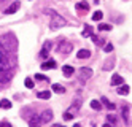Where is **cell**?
I'll return each mask as SVG.
<instances>
[{
	"label": "cell",
	"instance_id": "obj_1",
	"mask_svg": "<svg viewBox=\"0 0 132 127\" xmlns=\"http://www.w3.org/2000/svg\"><path fill=\"white\" fill-rule=\"evenodd\" d=\"M0 48L10 56V53H14L16 48H18V41L13 33H6V35H2L0 37Z\"/></svg>",
	"mask_w": 132,
	"mask_h": 127
},
{
	"label": "cell",
	"instance_id": "obj_2",
	"mask_svg": "<svg viewBox=\"0 0 132 127\" xmlns=\"http://www.w3.org/2000/svg\"><path fill=\"white\" fill-rule=\"evenodd\" d=\"M46 14H50L51 16V21H50V29L51 30H57V29H61V27H64L65 24H67V21L61 16V14H57L54 11V10H46Z\"/></svg>",
	"mask_w": 132,
	"mask_h": 127
},
{
	"label": "cell",
	"instance_id": "obj_3",
	"mask_svg": "<svg viewBox=\"0 0 132 127\" xmlns=\"http://www.w3.org/2000/svg\"><path fill=\"white\" fill-rule=\"evenodd\" d=\"M14 65L13 61H10V56H8L2 48H0V70H8Z\"/></svg>",
	"mask_w": 132,
	"mask_h": 127
},
{
	"label": "cell",
	"instance_id": "obj_4",
	"mask_svg": "<svg viewBox=\"0 0 132 127\" xmlns=\"http://www.w3.org/2000/svg\"><path fill=\"white\" fill-rule=\"evenodd\" d=\"M91 76H92V70H91L89 67H81L80 70H78V80H80L81 83L88 81Z\"/></svg>",
	"mask_w": 132,
	"mask_h": 127
},
{
	"label": "cell",
	"instance_id": "obj_5",
	"mask_svg": "<svg viewBox=\"0 0 132 127\" xmlns=\"http://www.w3.org/2000/svg\"><path fill=\"white\" fill-rule=\"evenodd\" d=\"M72 49H73V45L70 41H65V40H62L57 46V53H61V54H70Z\"/></svg>",
	"mask_w": 132,
	"mask_h": 127
},
{
	"label": "cell",
	"instance_id": "obj_6",
	"mask_svg": "<svg viewBox=\"0 0 132 127\" xmlns=\"http://www.w3.org/2000/svg\"><path fill=\"white\" fill-rule=\"evenodd\" d=\"M38 118H40L42 124H45V122H50V121L53 119V111H51V110H43V113L38 116Z\"/></svg>",
	"mask_w": 132,
	"mask_h": 127
},
{
	"label": "cell",
	"instance_id": "obj_7",
	"mask_svg": "<svg viewBox=\"0 0 132 127\" xmlns=\"http://www.w3.org/2000/svg\"><path fill=\"white\" fill-rule=\"evenodd\" d=\"M51 46H53L51 41H46V43L43 45V49H42V53H40V57H42V59H46V57H48V54H50V51H51Z\"/></svg>",
	"mask_w": 132,
	"mask_h": 127
},
{
	"label": "cell",
	"instance_id": "obj_8",
	"mask_svg": "<svg viewBox=\"0 0 132 127\" xmlns=\"http://www.w3.org/2000/svg\"><path fill=\"white\" fill-rule=\"evenodd\" d=\"M81 103H83V99H81V97H77V99L72 102V105H70V111H73V113L78 111L81 108Z\"/></svg>",
	"mask_w": 132,
	"mask_h": 127
},
{
	"label": "cell",
	"instance_id": "obj_9",
	"mask_svg": "<svg viewBox=\"0 0 132 127\" xmlns=\"http://www.w3.org/2000/svg\"><path fill=\"white\" fill-rule=\"evenodd\" d=\"M19 6H21V3H19V2H13L10 6L5 10V14H13V13H16L18 10H19Z\"/></svg>",
	"mask_w": 132,
	"mask_h": 127
},
{
	"label": "cell",
	"instance_id": "obj_10",
	"mask_svg": "<svg viewBox=\"0 0 132 127\" xmlns=\"http://www.w3.org/2000/svg\"><path fill=\"white\" fill-rule=\"evenodd\" d=\"M75 8H77L78 13H88L89 11V5L86 2H78L77 5H75Z\"/></svg>",
	"mask_w": 132,
	"mask_h": 127
},
{
	"label": "cell",
	"instance_id": "obj_11",
	"mask_svg": "<svg viewBox=\"0 0 132 127\" xmlns=\"http://www.w3.org/2000/svg\"><path fill=\"white\" fill-rule=\"evenodd\" d=\"M121 84H124V80H122V76L115 73L111 76V86H121Z\"/></svg>",
	"mask_w": 132,
	"mask_h": 127
},
{
	"label": "cell",
	"instance_id": "obj_12",
	"mask_svg": "<svg viewBox=\"0 0 132 127\" xmlns=\"http://www.w3.org/2000/svg\"><path fill=\"white\" fill-rule=\"evenodd\" d=\"M29 127H42V121L38 116H32L29 118Z\"/></svg>",
	"mask_w": 132,
	"mask_h": 127
},
{
	"label": "cell",
	"instance_id": "obj_13",
	"mask_svg": "<svg viewBox=\"0 0 132 127\" xmlns=\"http://www.w3.org/2000/svg\"><path fill=\"white\" fill-rule=\"evenodd\" d=\"M77 57H78V59H89V57H91V51L89 49H80L78 53H77Z\"/></svg>",
	"mask_w": 132,
	"mask_h": 127
},
{
	"label": "cell",
	"instance_id": "obj_14",
	"mask_svg": "<svg viewBox=\"0 0 132 127\" xmlns=\"http://www.w3.org/2000/svg\"><path fill=\"white\" fill-rule=\"evenodd\" d=\"M73 67H70V65H64L62 67V73H64V76L65 78H70V76H73Z\"/></svg>",
	"mask_w": 132,
	"mask_h": 127
},
{
	"label": "cell",
	"instance_id": "obj_15",
	"mask_svg": "<svg viewBox=\"0 0 132 127\" xmlns=\"http://www.w3.org/2000/svg\"><path fill=\"white\" fill-rule=\"evenodd\" d=\"M100 103H102V105H105V106H107V110H111V111L116 108L115 103H111V102L107 99V97H102V99H100Z\"/></svg>",
	"mask_w": 132,
	"mask_h": 127
},
{
	"label": "cell",
	"instance_id": "obj_16",
	"mask_svg": "<svg viewBox=\"0 0 132 127\" xmlns=\"http://www.w3.org/2000/svg\"><path fill=\"white\" fill-rule=\"evenodd\" d=\"M113 67H115V59H107L102 68H103V70H105V72H110Z\"/></svg>",
	"mask_w": 132,
	"mask_h": 127
},
{
	"label": "cell",
	"instance_id": "obj_17",
	"mask_svg": "<svg viewBox=\"0 0 132 127\" xmlns=\"http://www.w3.org/2000/svg\"><path fill=\"white\" fill-rule=\"evenodd\" d=\"M51 68H56V62L54 61H48L42 64V70H51Z\"/></svg>",
	"mask_w": 132,
	"mask_h": 127
},
{
	"label": "cell",
	"instance_id": "obj_18",
	"mask_svg": "<svg viewBox=\"0 0 132 127\" xmlns=\"http://www.w3.org/2000/svg\"><path fill=\"white\" fill-rule=\"evenodd\" d=\"M0 108H2V110H10L11 108V102L8 99H2V100H0Z\"/></svg>",
	"mask_w": 132,
	"mask_h": 127
},
{
	"label": "cell",
	"instance_id": "obj_19",
	"mask_svg": "<svg viewBox=\"0 0 132 127\" xmlns=\"http://www.w3.org/2000/svg\"><path fill=\"white\" fill-rule=\"evenodd\" d=\"M129 91H130V89H129L127 84H121V86L118 87V94H119V95H126V94H129Z\"/></svg>",
	"mask_w": 132,
	"mask_h": 127
},
{
	"label": "cell",
	"instance_id": "obj_20",
	"mask_svg": "<svg viewBox=\"0 0 132 127\" xmlns=\"http://www.w3.org/2000/svg\"><path fill=\"white\" fill-rule=\"evenodd\" d=\"M122 119L127 124L129 122V106L127 105H122Z\"/></svg>",
	"mask_w": 132,
	"mask_h": 127
},
{
	"label": "cell",
	"instance_id": "obj_21",
	"mask_svg": "<svg viewBox=\"0 0 132 127\" xmlns=\"http://www.w3.org/2000/svg\"><path fill=\"white\" fill-rule=\"evenodd\" d=\"M37 97H38V99H42V100H48L50 97H51V92H50V91H42V92L37 94Z\"/></svg>",
	"mask_w": 132,
	"mask_h": 127
},
{
	"label": "cell",
	"instance_id": "obj_22",
	"mask_svg": "<svg viewBox=\"0 0 132 127\" xmlns=\"http://www.w3.org/2000/svg\"><path fill=\"white\" fill-rule=\"evenodd\" d=\"M81 35H83L84 38H86V37H91V35H92V27H91V26H84Z\"/></svg>",
	"mask_w": 132,
	"mask_h": 127
},
{
	"label": "cell",
	"instance_id": "obj_23",
	"mask_svg": "<svg viewBox=\"0 0 132 127\" xmlns=\"http://www.w3.org/2000/svg\"><path fill=\"white\" fill-rule=\"evenodd\" d=\"M91 108L96 110V111H100V110H102V103H100L99 100H92V102H91Z\"/></svg>",
	"mask_w": 132,
	"mask_h": 127
},
{
	"label": "cell",
	"instance_id": "obj_24",
	"mask_svg": "<svg viewBox=\"0 0 132 127\" xmlns=\"http://www.w3.org/2000/svg\"><path fill=\"white\" fill-rule=\"evenodd\" d=\"M53 91L57 92V94H64V92H65V87L61 86V84H53Z\"/></svg>",
	"mask_w": 132,
	"mask_h": 127
},
{
	"label": "cell",
	"instance_id": "obj_25",
	"mask_svg": "<svg viewBox=\"0 0 132 127\" xmlns=\"http://www.w3.org/2000/svg\"><path fill=\"white\" fill-rule=\"evenodd\" d=\"M107 119H108V122H111L113 125H116V124H118V118H116V116L113 114V113H110V114L107 116Z\"/></svg>",
	"mask_w": 132,
	"mask_h": 127
},
{
	"label": "cell",
	"instance_id": "obj_26",
	"mask_svg": "<svg viewBox=\"0 0 132 127\" xmlns=\"http://www.w3.org/2000/svg\"><path fill=\"white\" fill-rule=\"evenodd\" d=\"M99 30H102V32L111 30V26H110V24H99Z\"/></svg>",
	"mask_w": 132,
	"mask_h": 127
},
{
	"label": "cell",
	"instance_id": "obj_27",
	"mask_svg": "<svg viewBox=\"0 0 132 127\" xmlns=\"http://www.w3.org/2000/svg\"><path fill=\"white\" fill-rule=\"evenodd\" d=\"M103 18V14H102V11H96L92 14V21H100V19Z\"/></svg>",
	"mask_w": 132,
	"mask_h": 127
},
{
	"label": "cell",
	"instance_id": "obj_28",
	"mask_svg": "<svg viewBox=\"0 0 132 127\" xmlns=\"http://www.w3.org/2000/svg\"><path fill=\"white\" fill-rule=\"evenodd\" d=\"M35 80H37V81H45V83H50L48 76H43V75H35Z\"/></svg>",
	"mask_w": 132,
	"mask_h": 127
},
{
	"label": "cell",
	"instance_id": "obj_29",
	"mask_svg": "<svg viewBox=\"0 0 132 127\" xmlns=\"http://www.w3.org/2000/svg\"><path fill=\"white\" fill-rule=\"evenodd\" d=\"M34 81H32V78H26V87H29V89H34Z\"/></svg>",
	"mask_w": 132,
	"mask_h": 127
},
{
	"label": "cell",
	"instance_id": "obj_30",
	"mask_svg": "<svg viewBox=\"0 0 132 127\" xmlns=\"http://www.w3.org/2000/svg\"><path fill=\"white\" fill-rule=\"evenodd\" d=\"M103 51H105V53H111L113 51V45L111 43H107L105 46H103Z\"/></svg>",
	"mask_w": 132,
	"mask_h": 127
},
{
	"label": "cell",
	"instance_id": "obj_31",
	"mask_svg": "<svg viewBox=\"0 0 132 127\" xmlns=\"http://www.w3.org/2000/svg\"><path fill=\"white\" fill-rule=\"evenodd\" d=\"M91 38H92V41H94V43H97V45H102V43H103L97 35H91Z\"/></svg>",
	"mask_w": 132,
	"mask_h": 127
},
{
	"label": "cell",
	"instance_id": "obj_32",
	"mask_svg": "<svg viewBox=\"0 0 132 127\" xmlns=\"http://www.w3.org/2000/svg\"><path fill=\"white\" fill-rule=\"evenodd\" d=\"M64 119H65V121L73 119V114H72V113H69V111H67V113H64Z\"/></svg>",
	"mask_w": 132,
	"mask_h": 127
},
{
	"label": "cell",
	"instance_id": "obj_33",
	"mask_svg": "<svg viewBox=\"0 0 132 127\" xmlns=\"http://www.w3.org/2000/svg\"><path fill=\"white\" fill-rule=\"evenodd\" d=\"M0 127H13V125L8 122V121H2V122H0Z\"/></svg>",
	"mask_w": 132,
	"mask_h": 127
},
{
	"label": "cell",
	"instance_id": "obj_34",
	"mask_svg": "<svg viewBox=\"0 0 132 127\" xmlns=\"http://www.w3.org/2000/svg\"><path fill=\"white\" fill-rule=\"evenodd\" d=\"M6 80V78L3 76V73H2V70H0V81H5Z\"/></svg>",
	"mask_w": 132,
	"mask_h": 127
},
{
	"label": "cell",
	"instance_id": "obj_35",
	"mask_svg": "<svg viewBox=\"0 0 132 127\" xmlns=\"http://www.w3.org/2000/svg\"><path fill=\"white\" fill-rule=\"evenodd\" d=\"M51 127H64V125H61V124H53Z\"/></svg>",
	"mask_w": 132,
	"mask_h": 127
},
{
	"label": "cell",
	"instance_id": "obj_36",
	"mask_svg": "<svg viewBox=\"0 0 132 127\" xmlns=\"http://www.w3.org/2000/svg\"><path fill=\"white\" fill-rule=\"evenodd\" d=\"M102 127H111V125H110V124H103Z\"/></svg>",
	"mask_w": 132,
	"mask_h": 127
},
{
	"label": "cell",
	"instance_id": "obj_37",
	"mask_svg": "<svg viewBox=\"0 0 132 127\" xmlns=\"http://www.w3.org/2000/svg\"><path fill=\"white\" fill-rule=\"evenodd\" d=\"M73 127H81V125H80V124H75V125H73Z\"/></svg>",
	"mask_w": 132,
	"mask_h": 127
},
{
	"label": "cell",
	"instance_id": "obj_38",
	"mask_svg": "<svg viewBox=\"0 0 132 127\" xmlns=\"http://www.w3.org/2000/svg\"><path fill=\"white\" fill-rule=\"evenodd\" d=\"M2 2H3V0H0V3H2Z\"/></svg>",
	"mask_w": 132,
	"mask_h": 127
}]
</instances>
